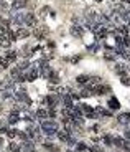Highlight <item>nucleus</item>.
<instances>
[{
    "mask_svg": "<svg viewBox=\"0 0 130 152\" xmlns=\"http://www.w3.org/2000/svg\"><path fill=\"white\" fill-rule=\"evenodd\" d=\"M117 123L119 124H130V113H122V114H119L117 116Z\"/></svg>",
    "mask_w": 130,
    "mask_h": 152,
    "instance_id": "0eeeda50",
    "label": "nucleus"
},
{
    "mask_svg": "<svg viewBox=\"0 0 130 152\" xmlns=\"http://www.w3.org/2000/svg\"><path fill=\"white\" fill-rule=\"evenodd\" d=\"M0 22H2V17H0Z\"/></svg>",
    "mask_w": 130,
    "mask_h": 152,
    "instance_id": "7c9ffc66",
    "label": "nucleus"
},
{
    "mask_svg": "<svg viewBox=\"0 0 130 152\" xmlns=\"http://www.w3.org/2000/svg\"><path fill=\"white\" fill-rule=\"evenodd\" d=\"M25 27H36V17H35V13H26Z\"/></svg>",
    "mask_w": 130,
    "mask_h": 152,
    "instance_id": "9d476101",
    "label": "nucleus"
},
{
    "mask_svg": "<svg viewBox=\"0 0 130 152\" xmlns=\"http://www.w3.org/2000/svg\"><path fill=\"white\" fill-rule=\"evenodd\" d=\"M5 58L9 60V61H15L17 60V51H7V55H5Z\"/></svg>",
    "mask_w": 130,
    "mask_h": 152,
    "instance_id": "6ab92c4d",
    "label": "nucleus"
},
{
    "mask_svg": "<svg viewBox=\"0 0 130 152\" xmlns=\"http://www.w3.org/2000/svg\"><path fill=\"white\" fill-rule=\"evenodd\" d=\"M58 137L61 142H67L69 141V131L67 129H63V131H58Z\"/></svg>",
    "mask_w": 130,
    "mask_h": 152,
    "instance_id": "f8f14e48",
    "label": "nucleus"
},
{
    "mask_svg": "<svg viewBox=\"0 0 130 152\" xmlns=\"http://www.w3.org/2000/svg\"><path fill=\"white\" fill-rule=\"evenodd\" d=\"M41 131H43V134H46L48 137H51V136H55V134H58V123L56 121H43L41 123Z\"/></svg>",
    "mask_w": 130,
    "mask_h": 152,
    "instance_id": "f257e3e1",
    "label": "nucleus"
},
{
    "mask_svg": "<svg viewBox=\"0 0 130 152\" xmlns=\"http://www.w3.org/2000/svg\"><path fill=\"white\" fill-rule=\"evenodd\" d=\"M2 144H4V141H2V139H0V147H2Z\"/></svg>",
    "mask_w": 130,
    "mask_h": 152,
    "instance_id": "cd10ccee",
    "label": "nucleus"
},
{
    "mask_svg": "<svg viewBox=\"0 0 130 152\" xmlns=\"http://www.w3.org/2000/svg\"><path fill=\"white\" fill-rule=\"evenodd\" d=\"M36 118L46 119V118H50V113H48L46 109H38V111H36Z\"/></svg>",
    "mask_w": 130,
    "mask_h": 152,
    "instance_id": "a211bd4d",
    "label": "nucleus"
},
{
    "mask_svg": "<svg viewBox=\"0 0 130 152\" xmlns=\"http://www.w3.org/2000/svg\"><path fill=\"white\" fill-rule=\"evenodd\" d=\"M71 35H72V37L81 38L84 35V28H82V27H79V25H72L71 27Z\"/></svg>",
    "mask_w": 130,
    "mask_h": 152,
    "instance_id": "6e6552de",
    "label": "nucleus"
},
{
    "mask_svg": "<svg viewBox=\"0 0 130 152\" xmlns=\"http://www.w3.org/2000/svg\"><path fill=\"white\" fill-rule=\"evenodd\" d=\"M10 66V61L7 58H0V68H9Z\"/></svg>",
    "mask_w": 130,
    "mask_h": 152,
    "instance_id": "b1692460",
    "label": "nucleus"
},
{
    "mask_svg": "<svg viewBox=\"0 0 130 152\" xmlns=\"http://www.w3.org/2000/svg\"><path fill=\"white\" fill-rule=\"evenodd\" d=\"M0 109H2V104H0Z\"/></svg>",
    "mask_w": 130,
    "mask_h": 152,
    "instance_id": "c756f323",
    "label": "nucleus"
},
{
    "mask_svg": "<svg viewBox=\"0 0 130 152\" xmlns=\"http://www.w3.org/2000/svg\"><path fill=\"white\" fill-rule=\"evenodd\" d=\"M89 81H91V76H87V75H79L76 78V83L77 85H87Z\"/></svg>",
    "mask_w": 130,
    "mask_h": 152,
    "instance_id": "ddd939ff",
    "label": "nucleus"
},
{
    "mask_svg": "<svg viewBox=\"0 0 130 152\" xmlns=\"http://www.w3.org/2000/svg\"><path fill=\"white\" fill-rule=\"evenodd\" d=\"M86 149H87V146H86L84 142H77V147H76L77 152H82V151H86Z\"/></svg>",
    "mask_w": 130,
    "mask_h": 152,
    "instance_id": "a878e982",
    "label": "nucleus"
},
{
    "mask_svg": "<svg viewBox=\"0 0 130 152\" xmlns=\"http://www.w3.org/2000/svg\"><path fill=\"white\" fill-rule=\"evenodd\" d=\"M18 68H20L21 71H26V70H28V68H30V63H28V61H26V60H25V61H21V63L18 65Z\"/></svg>",
    "mask_w": 130,
    "mask_h": 152,
    "instance_id": "5701e85b",
    "label": "nucleus"
},
{
    "mask_svg": "<svg viewBox=\"0 0 130 152\" xmlns=\"http://www.w3.org/2000/svg\"><path fill=\"white\" fill-rule=\"evenodd\" d=\"M59 99H61V98L56 96V94H50V96H46V99H45V101L48 103V106H50V108H56V106H58V103H59Z\"/></svg>",
    "mask_w": 130,
    "mask_h": 152,
    "instance_id": "39448f33",
    "label": "nucleus"
},
{
    "mask_svg": "<svg viewBox=\"0 0 130 152\" xmlns=\"http://www.w3.org/2000/svg\"><path fill=\"white\" fill-rule=\"evenodd\" d=\"M38 75H40V70L33 66L31 70H28V71L25 73V78H26V81H35L38 78Z\"/></svg>",
    "mask_w": 130,
    "mask_h": 152,
    "instance_id": "20e7f679",
    "label": "nucleus"
},
{
    "mask_svg": "<svg viewBox=\"0 0 130 152\" xmlns=\"http://www.w3.org/2000/svg\"><path fill=\"white\" fill-rule=\"evenodd\" d=\"M104 142L107 144V146H112V144H114V137H112V136H104Z\"/></svg>",
    "mask_w": 130,
    "mask_h": 152,
    "instance_id": "393cba45",
    "label": "nucleus"
},
{
    "mask_svg": "<svg viewBox=\"0 0 130 152\" xmlns=\"http://www.w3.org/2000/svg\"><path fill=\"white\" fill-rule=\"evenodd\" d=\"M9 151L10 152H21V147H20V146H17L15 142H10L9 144Z\"/></svg>",
    "mask_w": 130,
    "mask_h": 152,
    "instance_id": "aec40b11",
    "label": "nucleus"
},
{
    "mask_svg": "<svg viewBox=\"0 0 130 152\" xmlns=\"http://www.w3.org/2000/svg\"><path fill=\"white\" fill-rule=\"evenodd\" d=\"M107 91H110L109 86H102V85H99V86H96V88H94V93H96V94H105Z\"/></svg>",
    "mask_w": 130,
    "mask_h": 152,
    "instance_id": "dca6fc26",
    "label": "nucleus"
},
{
    "mask_svg": "<svg viewBox=\"0 0 130 152\" xmlns=\"http://www.w3.org/2000/svg\"><path fill=\"white\" fill-rule=\"evenodd\" d=\"M26 20V13H13L12 15V22L15 25H25Z\"/></svg>",
    "mask_w": 130,
    "mask_h": 152,
    "instance_id": "7ed1b4c3",
    "label": "nucleus"
},
{
    "mask_svg": "<svg viewBox=\"0 0 130 152\" xmlns=\"http://www.w3.org/2000/svg\"><path fill=\"white\" fill-rule=\"evenodd\" d=\"M10 45H12V42L9 40V37H7V35H0V47L2 48H9Z\"/></svg>",
    "mask_w": 130,
    "mask_h": 152,
    "instance_id": "4468645a",
    "label": "nucleus"
},
{
    "mask_svg": "<svg viewBox=\"0 0 130 152\" xmlns=\"http://www.w3.org/2000/svg\"><path fill=\"white\" fill-rule=\"evenodd\" d=\"M48 80H50L51 83H55V85H56V83H59V76H58V73L53 71V73L50 75V78H48Z\"/></svg>",
    "mask_w": 130,
    "mask_h": 152,
    "instance_id": "412c9836",
    "label": "nucleus"
},
{
    "mask_svg": "<svg viewBox=\"0 0 130 152\" xmlns=\"http://www.w3.org/2000/svg\"><path fill=\"white\" fill-rule=\"evenodd\" d=\"M28 35H30V32L26 28H23V27H20V28L17 30V38H18V40H25Z\"/></svg>",
    "mask_w": 130,
    "mask_h": 152,
    "instance_id": "9b49d317",
    "label": "nucleus"
},
{
    "mask_svg": "<svg viewBox=\"0 0 130 152\" xmlns=\"http://www.w3.org/2000/svg\"><path fill=\"white\" fill-rule=\"evenodd\" d=\"M115 33L120 35V37H127V35H129V27H125V25L117 27V28H115Z\"/></svg>",
    "mask_w": 130,
    "mask_h": 152,
    "instance_id": "2eb2a0df",
    "label": "nucleus"
},
{
    "mask_svg": "<svg viewBox=\"0 0 130 152\" xmlns=\"http://www.w3.org/2000/svg\"><path fill=\"white\" fill-rule=\"evenodd\" d=\"M104 56H105V60H114V58H115L117 55H112L110 51H107V53H104Z\"/></svg>",
    "mask_w": 130,
    "mask_h": 152,
    "instance_id": "bb28decb",
    "label": "nucleus"
},
{
    "mask_svg": "<svg viewBox=\"0 0 130 152\" xmlns=\"http://www.w3.org/2000/svg\"><path fill=\"white\" fill-rule=\"evenodd\" d=\"M124 2H125V4H130V0H124Z\"/></svg>",
    "mask_w": 130,
    "mask_h": 152,
    "instance_id": "c85d7f7f",
    "label": "nucleus"
},
{
    "mask_svg": "<svg viewBox=\"0 0 130 152\" xmlns=\"http://www.w3.org/2000/svg\"><path fill=\"white\" fill-rule=\"evenodd\" d=\"M28 5V0H13L12 2V10H21Z\"/></svg>",
    "mask_w": 130,
    "mask_h": 152,
    "instance_id": "423d86ee",
    "label": "nucleus"
},
{
    "mask_svg": "<svg viewBox=\"0 0 130 152\" xmlns=\"http://www.w3.org/2000/svg\"><path fill=\"white\" fill-rule=\"evenodd\" d=\"M127 70H129V66L124 65V63H117V65H115V73L120 75V76H127Z\"/></svg>",
    "mask_w": 130,
    "mask_h": 152,
    "instance_id": "1a4fd4ad",
    "label": "nucleus"
},
{
    "mask_svg": "<svg viewBox=\"0 0 130 152\" xmlns=\"http://www.w3.org/2000/svg\"><path fill=\"white\" fill-rule=\"evenodd\" d=\"M107 106H109L110 109H119V108H120V103H119V99H115V98H110Z\"/></svg>",
    "mask_w": 130,
    "mask_h": 152,
    "instance_id": "f3484780",
    "label": "nucleus"
},
{
    "mask_svg": "<svg viewBox=\"0 0 130 152\" xmlns=\"http://www.w3.org/2000/svg\"><path fill=\"white\" fill-rule=\"evenodd\" d=\"M0 4H2V0H0Z\"/></svg>",
    "mask_w": 130,
    "mask_h": 152,
    "instance_id": "2f4dec72",
    "label": "nucleus"
},
{
    "mask_svg": "<svg viewBox=\"0 0 130 152\" xmlns=\"http://www.w3.org/2000/svg\"><path fill=\"white\" fill-rule=\"evenodd\" d=\"M43 146H45V149H46V151H50V152H58V149H56L53 144H50V142H45Z\"/></svg>",
    "mask_w": 130,
    "mask_h": 152,
    "instance_id": "4be33fe9",
    "label": "nucleus"
},
{
    "mask_svg": "<svg viewBox=\"0 0 130 152\" xmlns=\"http://www.w3.org/2000/svg\"><path fill=\"white\" fill-rule=\"evenodd\" d=\"M48 33H50V30H48V27H45V25L36 27V30L33 32V35H35V38H36V40H43V38H46Z\"/></svg>",
    "mask_w": 130,
    "mask_h": 152,
    "instance_id": "f03ea898",
    "label": "nucleus"
}]
</instances>
